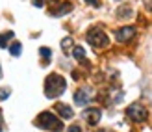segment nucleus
<instances>
[{"label": "nucleus", "instance_id": "nucleus-12", "mask_svg": "<svg viewBox=\"0 0 152 132\" xmlns=\"http://www.w3.org/2000/svg\"><path fill=\"white\" fill-rule=\"evenodd\" d=\"M20 50H22V46H20L19 41H15V43L10 46V54H11V56H20Z\"/></svg>", "mask_w": 152, "mask_h": 132}, {"label": "nucleus", "instance_id": "nucleus-2", "mask_svg": "<svg viewBox=\"0 0 152 132\" xmlns=\"http://www.w3.org/2000/svg\"><path fill=\"white\" fill-rule=\"evenodd\" d=\"M35 125L39 128L52 130V132H59L63 128V123L59 121L52 112H41L39 115H37V119H35Z\"/></svg>", "mask_w": 152, "mask_h": 132}, {"label": "nucleus", "instance_id": "nucleus-4", "mask_svg": "<svg viewBox=\"0 0 152 132\" xmlns=\"http://www.w3.org/2000/svg\"><path fill=\"white\" fill-rule=\"evenodd\" d=\"M126 115H128L132 121H135V123H143V121L147 119V110H145V106H143V104L134 103V104L128 106Z\"/></svg>", "mask_w": 152, "mask_h": 132}, {"label": "nucleus", "instance_id": "nucleus-18", "mask_svg": "<svg viewBox=\"0 0 152 132\" xmlns=\"http://www.w3.org/2000/svg\"><path fill=\"white\" fill-rule=\"evenodd\" d=\"M86 2H89V4H93L95 7H98V6H100V4H98V0H86Z\"/></svg>", "mask_w": 152, "mask_h": 132}, {"label": "nucleus", "instance_id": "nucleus-21", "mask_svg": "<svg viewBox=\"0 0 152 132\" xmlns=\"http://www.w3.org/2000/svg\"><path fill=\"white\" fill-rule=\"evenodd\" d=\"M0 130H2V119H0Z\"/></svg>", "mask_w": 152, "mask_h": 132}, {"label": "nucleus", "instance_id": "nucleus-15", "mask_svg": "<svg viewBox=\"0 0 152 132\" xmlns=\"http://www.w3.org/2000/svg\"><path fill=\"white\" fill-rule=\"evenodd\" d=\"M61 46H63L65 50L71 49V46H72V39H71V37H65V39H61Z\"/></svg>", "mask_w": 152, "mask_h": 132}, {"label": "nucleus", "instance_id": "nucleus-22", "mask_svg": "<svg viewBox=\"0 0 152 132\" xmlns=\"http://www.w3.org/2000/svg\"><path fill=\"white\" fill-rule=\"evenodd\" d=\"M0 76H2V71H0Z\"/></svg>", "mask_w": 152, "mask_h": 132}, {"label": "nucleus", "instance_id": "nucleus-1", "mask_svg": "<svg viewBox=\"0 0 152 132\" xmlns=\"http://www.w3.org/2000/svg\"><path fill=\"white\" fill-rule=\"evenodd\" d=\"M65 88H67V82H65L63 76L50 74L47 78V82H45V95H47L48 99H56V97H59L65 91Z\"/></svg>", "mask_w": 152, "mask_h": 132}, {"label": "nucleus", "instance_id": "nucleus-3", "mask_svg": "<svg viewBox=\"0 0 152 132\" xmlns=\"http://www.w3.org/2000/svg\"><path fill=\"white\" fill-rule=\"evenodd\" d=\"M87 41L93 46H106L110 43V37L106 35L100 28H91L87 32Z\"/></svg>", "mask_w": 152, "mask_h": 132}, {"label": "nucleus", "instance_id": "nucleus-10", "mask_svg": "<svg viewBox=\"0 0 152 132\" xmlns=\"http://www.w3.org/2000/svg\"><path fill=\"white\" fill-rule=\"evenodd\" d=\"M63 7H59V10H56V11H52V15L54 17H59V15H63V13H69L71 10H72V4H61Z\"/></svg>", "mask_w": 152, "mask_h": 132}, {"label": "nucleus", "instance_id": "nucleus-19", "mask_svg": "<svg viewBox=\"0 0 152 132\" xmlns=\"http://www.w3.org/2000/svg\"><path fill=\"white\" fill-rule=\"evenodd\" d=\"M34 6H35V7H43V0H35Z\"/></svg>", "mask_w": 152, "mask_h": 132}, {"label": "nucleus", "instance_id": "nucleus-11", "mask_svg": "<svg viewBox=\"0 0 152 132\" xmlns=\"http://www.w3.org/2000/svg\"><path fill=\"white\" fill-rule=\"evenodd\" d=\"M72 54H74V58L78 60V61L86 58V50H83V46H74V49H72Z\"/></svg>", "mask_w": 152, "mask_h": 132}, {"label": "nucleus", "instance_id": "nucleus-8", "mask_svg": "<svg viewBox=\"0 0 152 132\" xmlns=\"http://www.w3.org/2000/svg\"><path fill=\"white\" fill-rule=\"evenodd\" d=\"M56 110H58V114L61 115V117H65V119H71L72 115H74L72 108L67 106V104H63V103H58V104H56Z\"/></svg>", "mask_w": 152, "mask_h": 132}, {"label": "nucleus", "instance_id": "nucleus-9", "mask_svg": "<svg viewBox=\"0 0 152 132\" xmlns=\"http://www.w3.org/2000/svg\"><path fill=\"white\" fill-rule=\"evenodd\" d=\"M13 39V32H4V34H0V46L2 49H6L7 43H10Z\"/></svg>", "mask_w": 152, "mask_h": 132}, {"label": "nucleus", "instance_id": "nucleus-17", "mask_svg": "<svg viewBox=\"0 0 152 132\" xmlns=\"http://www.w3.org/2000/svg\"><path fill=\"white\" fill-rule=\"evenodd\" d=\"M67 132H82V128H80L78 125H71V127H69V130H67Z\"/></svg>", "mask_w": 152, "mask_h": 132}, {"label": "nucleus", "instance_id": "nucleus-5", "mask_svg": "<svg viewBox=\"0 0 152 132\" xmlns=\"http://www.w3.org/2000/svg\"><path fill=\"white\" fill-rule=\"evenodd\" d=\"M100 110L98 108H86V110L82 112V117H83V121L87 123V125H96L98 121H100Z\"/></svg>", "mask_w": 152, "mask_h": 132}, {"label": "nucleus", "instance_id": "nucleus-14", "mask_svg": "<svg viewBox=\"0 0 152 132\" xmlns=\"http://www.w3.org/2000/svg\"><path fill=\"white\" fill-rule=\"evenodd\" d=\"M130 15H132V10H130L128 6H123V7L119 10V17H121V19H123V17H130Z\"/></svg>", "mask_w": 152, "mask_h": 132}, {"label": "nucleus", "instance_id": "nucleus-16", "mask_svg": "<svg viewBox=\"0 0 152 132\" xmlns=\"http://www.w3.org/2000/svg\"><path fill=\"white\" fill-rule=\"evenodd\" d=\"M10 93H11V89H10V88H4V89H0V100L7 99V97H10Z\"/></svg>", "mask_w": 152, "mask_h": 132}, {"label": "nucleus", "instance_id": "nucleus-6", "mask_svg": "<svg viewBox=\"0 0 152 132\" xmlns=\"http://www.w3.org/2000/svg\"><path fill=\"white\" fill-rule=\"evenodd\" d=\"M135 34V28L134 26H124V28H119L117 32H115V39L119 43H126V41H130L132 37Z\"/></svg>", "mask_w": 152, "mask_h": 132}, {"label": "nucleus", "instance_id": "nucleus-13", "mask_svg": "<svg viewBox=\"0 0 152 132\" xmlns=\"http://www.w3.org/2000/svg\"><path fill=\"white\" fill-rule=\"evenodd\" d=\"M39 54H41V56L45 58V60H50L52 58V52H50V49H48V46H41V49H39Z\"/></svg>", "mask_w": 152, "mask_h": 132}, {"label": "nucleus", "instance_id": "nucleus-7", "mask_svg": "<svg viewBox=\"0 0 152 132\" xmlns=\"http://www.w3.org/2000/svg\"><path fill=\"white\" fill-rule=\"evenodd\" d=\"M91 100V95H89V89H78L74 93V103L78 106H86Z\"/></svg>", "mask_w": 152, "mask_h": 132}, {"label": "nucleus", "instance_id": "nucleus-20", "mask_svg": "<svg viewBox=\"0 0 152 132\" xmlns=\"http://www.w3.org/2000/svg\"><path fill=\"white\" fill-rule=\"evenodd\" d=\"M143 2H145V6L148 7V10H152V0H143Z\"/></svg>", "mask_w": 152, "mask_h": 132}]
</instances>
